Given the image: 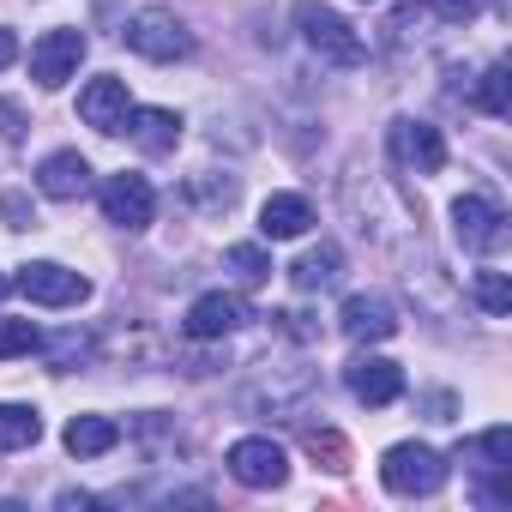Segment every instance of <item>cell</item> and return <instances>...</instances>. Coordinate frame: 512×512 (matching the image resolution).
<instances>
[{
    "label": "cell",
    "mask_w": 512,
    "mask_h": 512,
    "mask_svg": "<svg viewBox=\"0 0 512 512\" xmlns=\"http://www.w3.org/2000/svg\"><path fill=\"white\" fill-rule=\"evenodd\" d=\"M7 290H13V278H0V296H7Z\"/></svg>",
    "instance_id": "obj_29"
},
{
    "label": "cell",
    "mask_w": 512,
    "mask_h": 512,
    "mask_svg": "<svg viewBox=\"0 0 512 512\" xmlns=\"http://www.w3.org/2000/svg\"><path fill=\"white\" fill-rule=\"evenodd\" d=\"M121 133H127L139 151L163 157V151H175V145H181V115H175V109H127Z\"/></svg>",
    "instance_id": "obj_14"
},
{
    "label": "cell",
    "mask_w": 512,
    "mask_h": 512,
    "mask_svg": "<svg viewBox=\"0 0 512 512\" xmlns=\"http://www.w3.org/2000/svg\"><path fill=\"white\" fill-rule=\"evenodd\" d=\"M386 145H392L398 169H410V175H440V169H446V139H440L434 121L398 115V121L386 127Z\"/></svg>",
    "instance_id": "obj_5"
},
{
    "label": "cell",
    "mask_w": 512,
    "mask_h": 512,
    "mask_svg": "<svg viewBox=\"0 0 512 512\" xmlns=\"http://www.w3.org/2000/svg\"><path fill=\"white\" fill-rule=\"evenodd\" d=\"M0 217H7L13 229H31V223H37V217H31V205H25L19 193H0Z\"/></svg>",
    "instance_id": "obj_27"
},
{
    "label": "cell",
    "mask_w": 512,
    "mask_h": 512,
    "mask_svg": "<svg viewBox=\"0 0 512 512\" xmlns=\"http://www.w3.org/2000/svg\"><path fill=\"white\" fill-rule=\"evenodd\" d=\"M452 235H458L464 253H500L506 235H512V223H506V211L494 199L464 193V199H452Z\"/></svg>",
    "instance_id": "obj_4"
},
{
    "label": "cell",
    "mask_w": 512,
    "mask_h": 512,
    "mask_svg": "<svg viewBox=\"0 0 512 512\" xmlns=\"http://www.w3.org/2000/svg\"><path fill=\"white\" fill-rule=\"evenodd\" d=\"M253 320V308H247V296H235V290H205L193 308H187V320H181V332L193 338V344H217V338H229V332H241Z\"/></svg>",
    "instance_id": "obj_7"
},
{
    "label": "cell",
    "mask_w": 512,
    "mask_h": 512,
    "mask_svg": "<svg viewBox=\"0 0 512 512\" xmlns=\"http://www.w3.org/2000/svg\"><path fill=\"white\" fill-rule=\"evenodd\" d=\"M380 482L392 494H440L446 488V458L434 446H422V440H398L380 458Z\"/></svg>",
    "instance_id": "obj_2"
},
{
    "label": "cell",
    "mask_w": 512,
    "mask_h": 512,
    "mask_svg": "<svg viewBox=\"0 0 512 512\" xmlns=\"http://www.w3.org/2000/svg\"><path fill=\"white\" fill-rule=\"evenodd\" d=\"M85 49H91V43H85V31H73V25H67V31H43V37L31 43V79H37L43 91H61V85L79 73Z\"/></svg>",
    "instance_id": "obj_9"
},
{
    "label": "cell",
    "mask_w": 512,
    "mask_h": 512,
    "mask_svg": "<svg viewBox=\"0 0 512 512\" xmlns=\"http://www.w3.org/2000/svg\"><path fill=\"white\" fill-rule=\"evenodd\" d=\"M31 350H43V332L31 320H0V362L31 356Z\"/></svg>",
    "instance_id": "obj_22"
},
{
    "label": "cell",
    "mask_w": 512,
    "mask_h": 512,
    "mask_svg": "<svg viewBox=\"0 0 512 512\" xmlns=\"http://www.w3.org/2000/svg\"><path fill=\"white\" fill-rule=\"evenodd\" d=\"M470 103H476V109H488V115H506V109H512V79H506V61H494V67L476 79Z\"/></svg>",
    "instance_id": "obj_20"
},
{
    "label": "cell",
    "mask_w": 512,
    "mask_h": 512,
    "mask_svg": "<svg viewBox=\"0 0 512 512\" xmlns=\"http://www.w3.org/2000/svg\"><path fill=\"white\" fill-rule=\"evenodd\" d=\"M61 440H67L73 458H103V452L121 446V422H115V416H73Z\"/></svg>",
    "instance_id": "obj_18"
},
{
    "label": "cell",
    "mask_w": 512,
    "mask_h": 512,
    "mask_svg": "<svg viewBox=\"0 0 512 512\" xmlns=\"http://www.w3.org/2000/svg\"><path fill=\"white\" fill-rule=\"evenodd\" d=\"M37 187H43V199H79V193H91V163L79 157V151H49L43 157V169H37Z\"/></svg>",
    "instance_id": "obj_15"
},
{
    "label": "cell",
    "mask_w": 512,
    "mask_h": 512,
    "mask_svg": "<svg viewBox=\"0 0 512 512\" xmlns=\"http://www.w3.org/2000/svg\"><path fill=\"white\" fill-rule=\"evenodd\" d=\"M296 31H302V43H308L320 61H332V67H362V61H368V43L356 37V25L338 19L332 7H320V0H302V7H296Z\"/></svg>",
    "instance_id": "obj_1"
},
{
    "label": "cell",
    "mask_w": 512,
    "mask_h": 512,
    "mask_svg": "<svg viewBox=\"0 0 512 512\" xmlns=\"http://www.w3.org/2000/svg\"><path fill=\"white\" fill-rule=\"evenodd\" d=\"M338 332H344L350 344H386V338L398 332V308H392L386 296H344Z\"/></svg>",
    "instance_id": "obj_12"
},
{
    "label": "cell",
    "mask_w": 512,
    "mask_h": 512,
    "mask_svg": "<svg viewBox=\"0 0 512 512\" xmlns=\"http://www.w3.org/2000/svg\"><path fill=\"white\" fill-rule=\"evenodd\" d=\"M13 290L31 296L37 308H79V302L91 296V278H79V272H67V266H55V260H31V266H19Z\"/></svg>",
    "instance_id": "obj_6"
},
{
    "label": "cell",
    "mask_w": 512,
    "mask_h": 512,
    "mask_svg": "<svg viewBox=\"0 0 512 512\" xmlns=\"http://www.w3.org/2000/svg\"><path fill=\"white\" fill-rule=\"evenodd\" d=\"M19 61V37L13 31H0V67H13Z\"/></svg>",
    "instance_id": "obj_28"
},
{
    "label": "cell",
    "mask_w": 512,
    "mask_h": 512,
    "mask_svg": "<svg viewBox=\"0 0 512 512\" xmlns=\"http://www.w3.org/2000/svg\"><path fill=\"white\" fill-rule=\"evenodd\" d=\"M43 440V416L31 404H0V452H25Z\"/></svg>",
    "instance_id": "obj_19"
},
{
    "label": "cell",
    "mask_w": 512,
    "mask_h": 512,
    "mask_svg": "<svg viewBox=\"0 0 512 512\" xmlns=\"http://www.w3.org/2000/svg\"><path fill=\"white\" fill-rule=\"evenodd\" d=\"M476 302H482L488 314H512V284H506V272H476Z\"/></svg>",
    "instance_id": "obj_23"
},
{
    "label": "cell",
    "mask_w": 512,
    "mask_h": 512,
    "mask_svg": "<svg viewBox=\"0 0 512 512\" xmlns=\"http://www.w3.org/2000/svg\"><path fill=\"white\" fill-rule=\"evenodd\" d=\"M344 386H350V398L356 404H368V410H380V404H392V398H404V368L398 362H386V356H350L344 362Z\"/></svg>",
    "instance_id": "obj_10"
},
{
    "label": "cell",
    "mask_w": 512,
    "mask_h": 512,
    "mask_svg": "<svg viewBox=\"0 0 512 512\" xmlns=\"http://www.w3.org/2000/svg\"><path fill=\"white\" fill-rule=\"evenodd\" d=\"M223 464H229V476H235L241 488H284V476H290V458H284V446H278V440H266V434H247V440H235Z\"/></svg>",
    "instance_id": "obj_8"
},
{
    "label": "cell",
    "mask_w": 512,
    "mask_h": 512,
    "mask_svg": "<svg viewBox=\"0 0 512 512\" xmlns=\"http://www.w3.org/2000/svg\"><path fill=\"white\" fill-rule=\"evenodd\" d=\"M223 266H229L241 284H266V278H272V260H266V247H253V241L229 247V253H223Z\"/></svg>",
    "instance_id": "obj_21"
},
{
    "label": "cell",
    "mask_w": 512,
    "mask_h": 512,
    "mask_svg": "<svg viewBox=\"0 0 512 512\" xmlns=\"http://www.w3.org/2000/svg\"><path fill=\"white\" fill-rule=\"evenodd\" d=\"M85 350H91V344H85L79 332H61V338L49 344V362H55V368H73V362H85Z\"/></svg>",
    "instance_id": "obj_26"
},
{
    "label": "cell",
    "mask_w": 512,
    "mask_h": 512,
    "mask_svg": "<svg viewBox=\"0 0 512 512\" xmlns=\"http://www.w3.org/2000/svg\"><path fill=\"white\" fill-rule=\"evenodd\" d=\"M121 37H127V49L145 55V61H187V55H193V31H187L169 7H139Z\"/></svg>",
    "instance_id": "obj_3"
},
{
    "label": "cell",
    "mask_w": 512,
    "mask_h": 512,
    "mask_svg": "<svg viewBox=\"0 0 512 512\" xmlns=\"http://www.w3.org/2000/svg\"><path fill=\"white\" fill-rule=\"evenodd\" d=\"M344 278V247L338 241H320V247H308L302 260L290 266V284L302 290V296H314V290H332Z\"/></svg>",
    "instance_id": "obj_17"
},
{
    "label": "cell",
    "mask_w": 512,
    "mask_h": 512,
    "mask_svg": "<svg viewBox=\"0 0 512 512\" xmlns=\"http://www.w3.org/2000/svg\"><path fill=\"white\" fill-rule=\"evenodd\" d=\"M434 13H440L446 25H470V19L488 13V0H434Z\"/></svg>",
    "instance_id": "obj_24"
},
{
    "label": "cell",
    "mask_w": 512,
    "mask_h": 512,
    "mask_svg": "<svg viewBox=\"0 0 512 512\" xmlns=\"http://www.w3.org/2000/svg\"><path fill=\"white\" fill-rule=\"evenodd\" d=\"M127 79H115V73H103V79H91L85 91H79V121L85 127H97V133H121V121H127Z\"/></svg>",
    "instance_id": "obj_13"
},
{
    "label": "cell",
    "mask_w": 512,
    "mask_h": 512,
    "mask_svg": "<svg viewBox=\"0 0 512 512\" xmlns=\"http://www.w3.org/2000/svg\"><path fill=\"white\" fill-rule=\"evenodd\" d=\"M308 223H314V205L302 193H272L260 205V235L266 241H296V235H308Z\"/></svg>",
    "instance_id": "obj_16"
},
{
    "label": "cell",
    "mask_w": 512,
    "mask_h": 512,
    "mask_svg": "<svg viewBox=\"0 0 512 512\" xmlns=\"http://www.w3.org/2000/svg\"><path fill=\"white\" fill-rule=\"evenodd\" d=\"M97 199H103V217H109L115 229H145V223L157 217V193H151L145 175H109Z\"/></svg>",
    "instance_id": "obj_11"
},
{
    "label": "cell",
    "mask_w": 512,
    "mask_h": 512,
    "mask_svg": "<svg viewBox=\"0 0 512 512\" xmlns=\"http://www.w3.org/2000/svg\"><path fill=\"white\" fill-rule=\"evenodd\" d=\"M25 133H31V115H25L13 97H0V139H13V145H19Z\"/></svg>",
    "instance_id": "obj_25"
}]
</instances>
